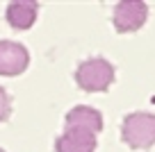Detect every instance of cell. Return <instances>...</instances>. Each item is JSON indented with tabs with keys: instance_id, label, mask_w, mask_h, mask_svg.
I'll return each instance as SVG.
<instances>
[{
	"instance_id": "cell-1",
	"label": "cell",
	"mask_w": 155,
	"mask_h": 152,
	"mask_svg": "<svg viewBox=\"0 0 155 152\" xmlns=\"http://www.w3.org/2000/svg\"><path fill=\"white\" fill-rule=\"evenodd\" d=\"M75 82L87 93H103L114 82V64H110L105 57L84 59L75 71Z\"/></svg>"
},
{
	"instance_id": "cell-2",
	"label": "cell",
	"mask_w": 155,
	"mask_h": 152,
	"mask_svg": "<svg viewBox=\"0 0 155 152\" xmlns=\"http://www.w3.org/2000/svg\"><path fill=\"white\" fill-rule=\"evenodd\" d=\"M121 138L132 150H148L155 145V114L132 111L121 123Z\"/></svg>"
},
{
	"instance_id": "cell-3",
	"label": "cell",
	"mask_w": 155,
	"mask_h": 152,
	"mask_svg": "<svg viewBox=\"0 0 155 152\" xmlns=\"http://www.w3.org/2000/svg\"><path fill=\"white\" fill-rule=\"evenodd\" d=\"M148 18V5L141 0H121L114 5V27L119 34L137 32Z\"/></svg>"
},
{
	"instance_id": "cell-4",
	"label": "cell",
	"mask_w": 155,
	"mask_h": 152,
	"mask_svg": "<svg viewBox=\"0 0 155 152\" xmlns=\"http://www.w3.org/2000/svg\"><path fill=\"white\" fill-rule=\"evenodd\" d=\"M30 64V52L23 43L2 39L0 41V75L5 77H16L28 68Z\"/></svg>"
},
{
	"instance_id": "cell-5",
	"label": "cell",
	"mask_w": 155,
	"mask_h": 152,
	"mask_svg": "<svg viewBox=\"0 0 155 152\" xmlns=\"http://www.w3.org/2000/svg\"><path fill=\"white\" fill-rule=\"evenodd\" d=\"M64 129H84V132L98 134L103 132V114L94 107L78 105L64 118Z\"/></svg>"
},
{
	"instance_id": "cell-6",
	"label": "cell",
	"mask_w": 155,
	"mask_h": 152,
	"mask_svg": "<svg viewBox=\"0 0 155 152\" xmlns=\"http://www.w3.org/2000/svg\"><path fill=\"white\" fill-rule=\"evenodd\" d=\"M57 152H96V134L84 129H64L55 141Z\"/></svg>"
},
{
	"instance_id": "cell-7",
	"label": "cell",
	"mask_w": 155,
	"mask_h": 152,
	"mask_svg": "<svg viewBox=\"0 0 155 152\" xmlns=\"http://www.w3.org/2000/svg\"><path fill=\"white\" fill-rule=\"evenodd\" d=\"M37 14H39V5L34 0H14L7 5L5 18L14 30H30L37 21Z\"/></svg>"
},
{
	"instance_id": "cell-8",
	"label": "cell",
	"mask_w": 155,
	"mask_h": 152,
	"mask_svg": "<svg viewBox=\"0 0 155 152\" xmlns=\"http://www.w3.org/2000/svg\"><path fill=\"white\" fill-rule=\"evenodd\" d=\"M9 116H12V98H9V93L0 86V123L9 120Z\"/></svg>"
},
{
	"instance_id": "cell-9",
	"label": "cell",
	"mask_w": 155,
	"mask_h": 152,
	"mask_svg": "<svg viewBox=\"0 0 155 152\" xmlns=\"http://www.w3.org/2000/svg\"><path fill=\"white\" fill-rule=\"evenodd\" d=\"M0 152H5V150H2V147H0Z\"/></svg>"
}]
</instances>
